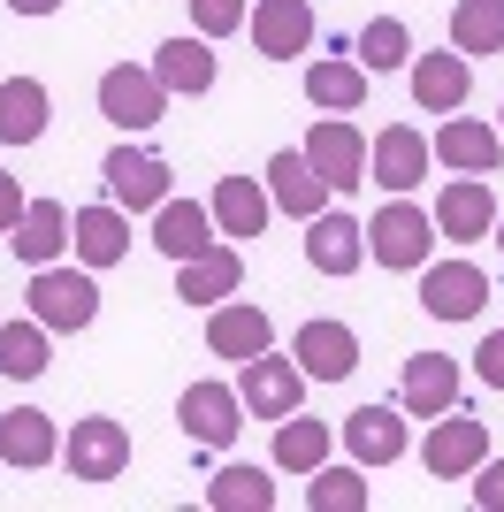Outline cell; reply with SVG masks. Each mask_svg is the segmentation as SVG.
<instances>
[{
	"mask_svg": "<svg viewBox=\"0 0 504 512\" xmlns=\"http://www.w3.org/2000/svg\"><path fill=\"white\" fill-rule=\"evenodd\" d=\"M31 314L54 329V337H77V329H92V314H100V283H92V268H69V260H54V268H31Z\"/></svg>",
	"mask_w": 504,
	"mask_h": 512,
	"instance_id": "1",
	"label": "cell"
},
{
	"mask_svg": "<svg viewBox=\"0 0 504 512\" xmlns=\"http://www.w3.org/2000/svg\"><path fill=\"white\" fill-rule=\"evenodd\" d=\"M367 253H375V268H398V276H420L428 260H436V214L413 207V199H390V207L367 222Z\"/></svg>",
	"mask_w": 504,
	"mask_h": 512,
	"instance_id": "2",
	"label": "cell"
},
{
	"mask_svg": "<svg viewBox=\"0 0 504 512\" xmlns=\"http://www.w3.org/2000/svg\"><path fill=\"white\" fill-rule=\"evenodd\" d=\"M237 398H245V421H283V413H298V398H306V367L268 344V352H252V360L237 367Z\"/></svg>",
	"mask_w": 504,
	"mask_h": 512,
	"instance_id": "3",
	"label": "cell"
},
{
	"mask_svg": "<svg viewBox=\"0 0 504 512\" xmlns=\"http://www.w3.org/2000/svg\"><path fill=\"white\" fill-rule=\"evenodd\" d=\"M62 467H69V482H123V474H130V428H123V421H107V413H84V421H69Z\"/></svg>",
	"mask_w": 504,
	"mask_h": 512,
	"instance_id": "4",
	"label": "cell"
},
{
	"mask_svg": "<svg viewBox=\"0 0 504 512\" xmlns=\"http://www.w3.org/2000/svg\"><path fill=\"white\" fill-rule=\"evenodd\" d=\"M489 459V421H474V413H436L428 421V444H420V467L436 474V482H466V474Z\"/></svg>",
	"mask_w": 504,
	"mask_h": 512,
	"instance_id": "5",
	"label": "cell"
},
{
	"mask_svg": "<svg viewBox=\"0 0 504 512\" xmlns=\"http://www.w3.org/2000/svg\"><path fill=\"white\" fill-rule=\"evenodd\" d=\"M100 115H107L115 130H130V138L161 123V115H168V85L153 77V62H146V69H130V62L107 69V77H100Z\"/></svg>",
	"mask_w": 504,
	"mask_h": 512,
	"instance_id": "6",
	"label": "cell"
},
{
	"mask_svg": "<svg viewBox=\"0 0 504 512\" xmlns=\"http://www.w3.org/2000/svg\"><path fill=\"white\" fill-rule=\"evenodd\" d=\"M298 153L314 161V176L329 192H359V184H367V138H359V123H344V115H321Z\"/></svg>",
	"mask_w": 504,
	"mask_h": 512,
	"instance_id": "7",
	"label": "cell"
},
{
	"mask_svg": "<svg viewBox=\"0 0 504 512\" xmlns=\"http://www.w3.org/2000/svg\"><path fill=\"white\" fill-rule=\"evenodd\" d=\"M176 428H184L191 444H207V451H230L237 428H245V398H237V383H191L184 398H176Z\"/></svg>",
	"mask_w": 504,
	"mask_h": 512,
	"instance_id": "8",
	"label": "cell"
},
{
	"mask_svg": "<svg viewBox=\"0 0 504 512\" xmlns=\"http://www.w3.org/2000/svg\"><path fill=\"white\" fill-rule=\"evenodd\" d=\"M489 306V276L474 260H428L420 268V314L428 321H474Z\"/></svg>",
	"mask_w": 504,
	"mask_h": 512,
	"instance_id": "9",
	"label": "cell"
},
{
	"mask_svg": "<svg viewBox=\"0 0 504 512\" xmlns=\"http://www.w3.org/2000/svg\"><path fill=\"white\" fill-rule=\"evenodd\" d=\"M359 260H367V222L321 207L314 222H306V268L329 276V283H344V276H359Z\"/></svg>",
	"mask_w": 504,
	"mask_h": 512,
	"instance_id": "10",
	"label": "cell"
},
{
	"mask_svg": "<svg viewBox=\"0 0 504 512\" xmlns=\"http://www.w3.org/2000/svg\"><path fill=\"white\" fill-rule=\"evenodd\" d=\"M100 176H107V199H115L123 214H153L168 199V161L146 153V146H115L100 161Z\"/></svg>",
	"mask_w": 504,
	"mask_h": 512,
	"instance_id": "11",
	"label": "cell"
},
{
	"mask_svg": "<svg viewBox=\"0 0 504 512\" xmlns=\"http://www.w3.org/2000/svg\"><path fill=\"white\" fill-rule=\"evenodd\" d=\"M428 169H436V153H428V138H420L413 123L375 130V146H367V184H382V192H413V184H428Z\"/></svg>",
	"mask_w": 504,
	"mask_h": 512,
	"instance_id": "12",
	"label": "cell"
},
{
	"mask_svg": "<svg viewBox=\"0 0 504 512\" xmlns=\"http://www.w3.org/2000/svg\"><path fill=\"white\" fill-rule=\"evenodd\" d=\"M291 360L306 367V383H344V375L359 367V329H352V321L314 314V321L291 337Z\"/></svg>",
	"mask_w": 504,
	"mask_h": 512,
	"instance_id": "13",
	"label": "cell"
},
{
	"mask_svg": "<svg viewBox=\"0 0 504 512\" xmlns=\"http://www.w3.org/2000/svg\"><path fill=\"white\" fill-rule=\"evenodd\" d=\"M451 176H497L504 169V130L482 123V115H451V123L436 130V146H428Z\"/></svg>",
	"mask_w": 504,
	"mask_h": 512,
	"instance_id": "14",
	"label": "cell"
},
{
	"mask_svg": "<svg viewBox=\"0 0 504 512\" xmlns=\"http://www.w3.org/2000/svg\"><path fill=\"white\" fill-rule=\"evenodd\" d=\"M252 54H268V62H298V54H314V8L306 0H252Z\"/></svg>",
	"mask_w": 504,
	"mask_h": 512,
	"instance_id": "15",
	"label": "cell"
},
{
	"mask_svg": "<svg viewBox=\"0 0 504 512\" xmlns=\"http://www.w3.org/2000/svg\"><path fill=\"white\" fill-rule=\"evenodd\" d=\"M260 184H268V199H275V214H291L298 230L314 222L321 207H329V184L314 176V161L298 146H283V153H268V169H260Z\"/></svg>",
	"mask_w": 504,
	"mask_h": 512,
	"instance_id": "16",
	"label": "cell"
},
{
	"mask_svg": "<svg viewBox=\"0 0 504 512\" xmlns=\"http://www.w3.org/2000/svg\"><path fill=\"white\" fill-rule=\"evenodd\" d=\"M497 230V192H489V176H451L436 192V237L451 245H474V237Z\"/></svg>",
	"mask_w": 504,
	"mask_h": 512,
	"instance_id": "17",
	"label": "cell"
},
{
	"mask_svg": "<svg viewBox=\"0 0 504 512\" xmlns=\"http://www.w3.org/2000/svg\"><path fill=\"white\" fill-rule=\"evenodd\" d=\"M268 344H275L268 306H252V299H222V306H207V352H214V360H237V367H245L252 352H268Z\"/></svg>",
	"mask_w": 504,
	"mask_h": 512,
	"instance_id": "18",
	"label": "cell"
},
{
	"mask_svg": "<svg viewBox=\"0 0 504 512\" xmlns=\"http://www.w3.org/2000/svg\"><path fill=\"white\" fill-rule=\"evenodd\" d=\"M237 283H245V253L222 245V237H214L207 253L176 260V299L184 306H222V299H237Z\"/></svg>",
	"mask_w": 504,
	"mask_h": 512,
	"instance_id": "19",
	"label": "cell"
},
{
	"mask_svg": "<svg viewBox=\"0 0 504 512\" xmlns=\"http://www.w3.org/2000/svg\"><path fill=\"white\" fill-rule=\"evenodd\" d=\"M69 253L100 276V268H115V260H130V214L115 207V199H100V207H77L69 214Z\"/></svg>",
	"mask_w": 504,
	"mask_h": 512,
	"instance_id": "20",
	"label": "cell"
},
{
	"mask_svg": "<svg viewBox=\"0 0 504 512\" xmlns=\"http://www.w3.org/2000/svg\"><path fill=\"white\" fill-rule=\"evenodd\" d=\"M405 77H413V107H428V115H459L466 92H474V62H466L459 46L451 54H413Z\"/></svg>",
	"mask_w": 504,
	"mask_h": 512,
	"instance_id": "21",
	"label": "cell"
},
{
	"mask_svg": "<svg viewBox=\"0 0 504 512\" xmlns=\"http://www.w3.org/2000/svg\"><path fill=\"white\" fill-rule=\"evenodd\" d=\"M8 253H16L23 268H54V260H69V207H62V199H31V207L16 214V230H8Z\"/></svg>",
	"mask_w": 504,
	"mask_h": 512,
	"instance_id": "22",
	"label": "cell"
},
{
	"mask_svg": "<svg viewBox=\"0 0 504 512\" xmlns=\"http://www.w3.org/2000/svg\"><path fill=\"white\" fill-rule=\"evenodd\" d=\"M398 406L413 421H436V413L459 406V360H443V352H413L405 360V383H398Z\"/></svg>",
	"mask_w": 504,
	"mask_h": 512,
	"instance_id": "23",
	"label": "cell"
},
{
	"mask_svg": "<svg viewBox=\"0 0 504 512\" xmlns=\"http://www.w3.org/2000/svg\"><path fill=\"white\" fill-rule=\"evenodd\" d=\"M207 214H214V230L230 237V245H245V237L268 230L275 199H268V184H260V176H222V184H214V199H207Z\"/></svg>",
	"mask_w": 504,
	"mask_h": 512,
	"instance_id": "24",
	"label": "cell"
},
{
	"mask_svg": "<svg viewBox=\"0 0 504 512\" xmlns=\"http://www.w3.org/2000/svg\"><path fill=\"white\" fill-rule=\"evenodd\" d=\"M153 77L168 85V100H199V92H214V39H199V31L161 39V46H153Z\"/></svg>",
	"mask_w": 504,
	"mask_h": 512,
	"instance_id": "25",
	"label": "cell"
},
{
	"mask_svg": "<svg viewBox=\"0 0 504 512\" xmlns=\"http://www.w3.org/2000/svg\"><path fill=\"white\" fill-rule=\"evenodd\" d=\"M344 451H352L359 467H390V459H405V406L344 413Z\"/></svg>",
	"mask_w": 504,
	"mask_h": 512,
	"instance_id": "26",
	"label": "cell"
},
{
	"mask_svg": "<svg viewBox=\"0 0 504 512\" xmlns=\"http://www.w3.org/2000/svg\"><path fill=\"white\" fill-rule=\"evenodd\" d=\"M54 123V92L39 77H0V146H39Z\"/></svg>",
	"mask_w": 504,
	"mask_h": 512,
	"instance_id": "27",
	"label": "cell"
},
{
	"mask_svg": "<svg viewBox=\"0 0 504 512\" xmlns=\"http://www.w3.org/2000/svg\"><path fill=\"white\" fill-rule=\"evenodd\" d=\"M54 459H62V428H54V413L16 406L8 421H0V467H54Z\"/></svg>",
	"mask_w": 504,
	"mask_h": 512,
	"instance_id": "28",
	"label": "cell"
},
{
	"mask_svg": "<svg viewBox=\"0 0 504 512\" xmlns=\"http://www.w3.org/2000/svg\"><path fill=\"white\" fill-rule=\"evenodd\" d=\"M214 237H222V230H214V214L199 207V199H176V192H168L161 207H153V245H161L168 260H191V253H207Z\"/></svg>",
	"mask_w": 504,
	"mask_h": 512,
	"instance_id": "29",
	"label": "cell"
},
{
	"mask_svg": "<svg viewBox=\"0 0 504 512\" xmlns=\"http://www.w3.org/2000/svg\"><path fill=\"white\" fill-rule=\"evenodd\" d=\"M367 85H375V77H367L352 54H321V62L306 69V100H314L321 115H359V107H367Z\"/></svg>",
	"mask_w": 504,
	"mask_h": 512,
	"instance_id": "30",
	"label": "cell"
},
{
	"mask_svg": "<svg viewBox=\"0 0 504 512\" xmlns=\"http://www.w3.org/2000/svg\"><path fill=\"white\" fill-rule=\"evenodd\" d=\"M46 360H54V329L39 314L31 321H0V375L8 383H39Z\"/></svg>",
	"mask_w": 504,
	"mask_h": 512,
	"instance_id": "31",
	"label": "cell"
},
{
	"mask_svg": "<svg viewBox=\"0 0 504 512\" xmlns=\"http://www.w3.org/2000/svg\"><path fill=\"white\" fill-rule=\"evenodd\" d=\"M329 421H306V413H283L275 421V474H314L329 459Z\"/></svg>",
	"mask_w": 504,
	"mask_h": 512,
	"instance_id": "32",
	"label": "cell"
},
{
	"mask_svg": "<svg viewBox=\"0 0 504 512\" xmlns=\"http://www.w3.org/2000/svg\"><path fill=\"white\" fill-rule=\"evenodd\" d=\"M375 505V490H367V467H329L321 459L314 474H306V512H367Z\"/></svg>",
	"mask_w": 504,
	"mask_h": 512,
	"instance_id": "33",
	"label": "cell"
},
{
	"mask_svg": "<svg viewBox=\"0 0 504 512\" xmlns=\"http://www.w3.org/2000/svg\"><path fill=\"white\" fill-rule=\"evenodd\" d=\"M451 46H459L466 62L504 54V0H459L451 8Z\"/></svg>",
	"mask_w": 504,
	"mask_h": 512,
	"instance_id": "34",
	"label": "cell"
},
{
	"mask_svg": "<svg viewBox=\"0 0 504 512\" xmlns=\"http://www.w3.org/2000/svg\"><path fill=\"white\" fill-rule=\"evenodd\" d=\"M352 62L367 69V77H382V69H405V62H413V31H405L398 16H375V23L352 39Z\"/></svg>",
	"mask_w": 504,
	"mask_h": 512,
	"instance_id": "35",
	"label": "cell"
},
{
	"mask_svg": "<svg viewBox=\"0 0 504 512\" xmlns=\"http://www.w3.org/2000/svg\"><path fill=\"white\" fill-rule=\"evenodd\" d=\"M275 505V482L260 467H222L207 482V512H268Z\"/></svg>",
	"mask_w": 504,
	"mask_h": 512,
	"instance_id": "36",
	"label": "cell"
},
{
	"mask_svg": "<svg viewBox=\"0 0 504 512\" xmlns=\"http://www.w3.org/2000/svg\"><path fill=\"white\" fill-rule=\"evenodd\" d=\"M252 0H191V31L199 39H230V31H245Z\"/></svg>",
	"mask_w": 504,
	"mask_h": 512,
	"instance_id": "37",
	"label": "cell"
},
{
	"mask_svg": "<svg viewBox=\"0 0 504 512\" xmlns=\"http://www.w3.org/2000/svg\"><path fill=\"white\" fill-rule=\"evenodd\" d=\"M474 375H482L489 390H504V329H489V337L474 344Z\"/></svg>",
	"mask_w": 504,
	"mask_h": 512,
	"instance_id": "38",
	"label": "cell"
},
{
	"mask_svg": "<svg viewBox=\"0 0 504 512\" xmlns=\"http://www.w3.org/2000/svg\"><path fill=\"white\" fill-rule=\"evenodd\" d=\"M474 505L504 512V459H482V467H474Z\"/></svg>",
	"mask_w": 504,
	"mask_h": 512,
	"instance_id": "39",
	"label": "cell"
},
{
	"mask_svg": "<svg viewBox=\"0 0 504 512\" xmlns=\"http://www.w3.org/2000/svg\"><path fill=\"white\" fill-rule=\"evenodd\" d=\"M23 207H31V199H23V184H16V176H0V237L16 230V214H23Z\"/></svg>",
	"mask_w": 504,
	"mask_h": 512,
	"instance_id": "40",
	"label": "cell"
},
{
	"mask_svg": "<svg viewBox=\"0 0 504 512\" xmlns=\"http://www.w3.org/2000/svg\"><path fill=\"white\" fill-rule=\"evenodd\" d=\"M62 0H8V16H54Z\"/></svg>",
	"mask_w": 504,
	"mask_h": 512,
	"instance_id": "41",
	"label": "cell"
},
{
	"mask_svg": "<svg viewBox=\"0 0 504 512\" xmlns=\"http://www.w3.org/2000/svg\"><path fill=\"white\" fill-rule=\"evenodd\" d=\"M489 237H497V253H504V214H497V230H489Z\"/></svg>",
	"mask_w": 504,
	"mask_h": 512,
	"instance_id": "42",
	"label": "cell"
},
{
	"mask_svg": "<svg viewBox=\"0 0 504 512\" xmlns=\"http://www.w3.org/2000/svg\"><path fill=\"white\" fill-rule=\"evenodd\" d=\"M497 130H504V107H497Z\"/></svg>",
	"mask_w": 504,
	"mask_h": 512,
	"instance_id": "43",
	"label": "cell"
}]
</instances>
